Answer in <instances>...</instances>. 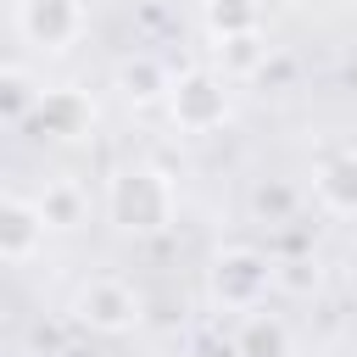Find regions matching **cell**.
<instances>
[{
    "instance_id": "11",
    "label": "cell",
    "mask_w": 357,
    "mask_h": 357,
    "mask_svg": "<svg viewBox=\"0 0 357 357\" xmlns=\"http://www.w3.org/2000/svg\"><path fill=\"white\" fill-rule=\"evenodd\" d=\"M206 28L223 33V39H229V33H251V28H257V6H251V0H212V6H206Z\"/></svg>"
},
{
    "instance_id": "3",
    "label": "cell",
    "mask_w": 357,
    "mask_h": 357,
    "mask_svg": "<svg viewBox=\"0 0 357 357\" xmlns=\"http://www.w3.org/2000/svg\"><path fill=\"white\" fill-rule=\"evenodd\" d=\"M268 279H273L268 262L251 257V251H229V257L212 262V296L223 307H257V296L268 290Z\"/></svg>"
},
{
    "instance_id": "4",
    "label": "cell",
    "mask_w": 357,
    "mask_h": 357,
    "mask_svg": "<svg viewBox=\"0 0 357 357\" xmlns=\"http://www.w3.org/2000/svg\"><path fill=\"white\" fill-rule=\"evenodd\" d=\"M78 318L95 324V329H128L139 318V296L117 279H95V284L78 290Z\"/></svg>"
},
{
    "instance_id": "2",
    "label": "cell",
    "mask_w": 357,
    "mask_h": 357,
    "mask_svg": "<svg viewBox=\"0 0 357 357\" xmlns=\"http://www.w3.org/2000/svg\"><path fill=\"white\" fill-rule=\"evenodd\" d=\"M17 28H22L28 45L67 50V45L84 33V6H78V0H22V6H17Z\"/></svg>"
},
{
    "instance_id": "7",
    "label": "cell",
    "mask_w": 357,
    "mask_h": 357,
    "mask_svg": "<svg viewBox=\"0 0 357 357\" xmlns=\"http://www.w3.org/2000/svg\"><path fill=\"white\" fill-rule=\"evenodd\" d=\"M33 123H39L45 134H56V139H73V134H84V123H89V106H84L73 89H56V95H39V106H33Z\"/></svg>"
},
{
    "instance_id": "12",
    "label": "cell",
    "mask_w": 357,
    "mask_h": 357,
    "mask_svg": "<svg viewBox=\"0 0 357 357\" xmlns=\"http://www.w3.org/2000/svg\"><path fill=\"white\" fill-rule=\"evenodd\" d=\"M162 89V73L151 67V61H139V67H123V95L128 100H151Z\"/></svg>"
},
{
    "instance_id": "14",
    "label": "cell",
    "mask_w": 357,
    "mask_h": 357,
    "mask_svg": "<svg viewBox=\"0 0 357 357\" xmlns=\"http://www.w3.org/2000/svg\"><path fill=\"white\" fill-rule=\"evenodd\" d=\"M223 56H229V67H240V73H245V67H257L262 39H257V33H229V39H223Z\"/></svg>"
},
{
    "instance_id": "5",
    "label": "cell",
    "mask_w": 357,
    "mask_h": 357,
    "mask_svg": "<svg viewBox=\"0 0 357 357\" xmlns=\"http://www.w3.org/2000/svg\"><path fill=\"white\" fill-rule=\"evenodd\" d=\"M167 89H173V117H178L184 128H212V123H223V112H229L223 84L206 78V73H190V78L167 84Z\"/></svg>"
},
{
    "instance_id": "6",
    "label": "cell",
    "mask_w": 357,
    "mask_h": 357,
    "mask_svg": "<svg viewBox=\"0 0 357 357\" xmlns=\"http://www.w3.org/2000/svg\"><path fill=\"white\" fill-rule=\"evenodd\" d=\"M45 212H39V201H22V195H11L6 201V212H0V257L6 262H28L33 251H39V240H45Z\"/></svg>"
},
{
    "instance_id": "10",
    "label": "cell",
    "mask_w": 357,
    "mask_h": 357,
    "mask_svg": "<svg viewBox=\"0 0 357 357\" xmlns=\"http://www.w3.org/2000/svg\"><path fill=\"white\" fill-rule=\"evenodd\" d=\"M39 212H45V223L50 229H73L78 218H84V195H78V184H45V195H39Z\"/></svg>"
},
{
    "instance_id": "9",
    "label": "cell",
    "mask_w": 357,
    "mask_h": 357,
    "mask_svg": "<svg viewBox=\"0 0 357 357\" xmlns=\"http://www.w3.org/2000/svg\"><path fill=\"white\" fill-rule=\"evenodd\" d=\"M284 324L268 318V312H245L240 324V357H284Z\"/></svg>"
},
{
    "instance_id": "8",
    "label": "cell",
    "mask_w": 357,
    "mask_h": 357,
    "mask_svg": "<svg viewBox=\"0 0 357 357\" xmlns=\"http://www.w3.org/2000/svg\"><path fill=\"white\" fill-rule=\"evenodd\" d=\"M318 195H324V206H335L346 218L357 212V151H346V156L318 167Z\"/></svg>"
},
{
    "instance_id": "13",
    "label": "cell",
    "mask_w": 357,
    "mask_h": 357,
    "mask_svg": "<svg viewBox=\"0 0 357 357\" xmlns=\"http://www.w3.org/2000/svg\"><path fill=\"white\" fill-rule=\"evenodd\" d=\"M28 106H39V95H33V89H28V78L11 67V73H6V117H11V123H22V117H28Z\"/></svg>"
},
{
    "instance_id": "15",
    "label": "cell",
    "mask_w": 357,
    "mask_h": 357,
    "mask_svg": "<svg viewBox=\"0 0 357 357\" xmlns=\"http://www.w3.org/2000/svg\"><path fill=\"white\" fill-rule=\"evenodd\" d=\"M351 284H357V245H351Z\"/></svg>"
},
{
    "instance_id": "1",
    "label": "cell",
    "mask_w": 357,
    "mask_h": 357,
    "mask_svg": "<svg viewBox=\"0 0 357 357\" xmlns=\"http://www.w3.org/2000/svg\"><path fill=\"white\" fill-rule=\"evenodd\" d=\"M106 206H112V218L123 229L151 234V229H162L173 218V184L156 167H123L112 178V190H106Z\"/></svg>"
}]
</instances>
